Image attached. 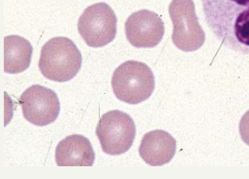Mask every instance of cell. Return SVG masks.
<instances>
[{
    "mask_svg": "<svg viewBox=\"0 0 249 179\" xmlns=\"http://www.w3.org/2000/svg\"><path fill=\"white\" fill-rule=\"evenodd\" d=\"M206 22L223 46L249 54V0H202Z\"/></svg>",
    "mask_w": 249,
    "mask_h": 179,
    "instance_id": "cell-1",
    "label": "cell"
},
{
    "mask_svg": "<svg viewBox=\"0 0 249 179\" xmlns=\"http://www.w3.org/2000/svg\"><path fill=\"white\" fill-rule=\"evenodd\" d=\"M81 65V53L69 38H53L42 48L39 69L42 74L50 80L67 82L75 77Z\"/></svg>",
    "mask_w": 249,
    "mask_h": 179,
    "instance_id": "cell-2",
    "label": "cell"
},
{
    "mask_svg": "<svg viewBox=\"0 0 249 179\" xmlns=\"http://www.w3.org/2000/svg\"><path fill=\"white\" fill-rule=\"evenodd\" d=\"M155 86L152 71L137 61H128L119 66L112 76L115 96L128 104L136 105L148 99Z\"/></svg>",
    "mask_w": 249,
    "mask_h": 179,
    "instance_id": "cell-3",
    "label": "cell"
},
{
    "mask_svg": "<svg viewBox=\"0 0 249 179\" xmlns=\"http://www.w3.org/2000/svg\"><path fill=\"white\" fill-rule=\"evenodd\" d=\"M136 133V125L132 117L119 110L103 114L96 127V135L102 151L110 156L127 153L134 143Z\"/></svg>",
    "mask_w": 249,
    "mask_h": 179,
    "instance_id": "cell-4",
    "label": "cell"
},
{
    "mask_svg": "<svg viewBox=\"0 0 249 179\" xmlns=\"http://www.w3.org/2000/svg\"><path fill=\"white\" fill-rule=\"evenodd\" d=\"M168 10L173 23V44L183 52H195L202 48L206 35L193 0H172Z\"/></svg>",
    "mask_w": 249,
    "mask_h": 179,
    "instance_id": "cell-5",
    "label": "cell"
},
{
    "mask_svg": "<svg viewBox=\"0 0 249 179\" xmlns=\"http://www.w3.org/2000/svg\"><path fill=\"white\" fill-rule=\"evenodd\" d=\"M78 32L91 48H101L110 44L117 34V16L104 2L87 7L79 17Z\"/></svg>",
    "mask_w": 249,
    "mask_h": 179,
    "instance_id": "cell-6",
    "label": "cell"
},
{
    "mask_svg": "<svg viewBox=\"0 0 249 179\" xmlns=\"http://www.w3.org/2000/svg\"><path fill=\"white\" fill-rule=\"evenodd\" d=\"M20 103L24 118L39 127L53 123L60 110L56 93L38 84L26 89L20 97Z\"/></svg>",
    "mask_w": 249,
    "mask_h": 179,
    "instance_id": "cell-7",
    "label": "cell"
},
{
    "mask_svg": "<svg viewBox=\"0 0 249 179\" xmlns=\"http://www.w3.org/2000/svg\"><path fill=\"white\" fill-rule=\"evenodd\" d=\"M127 40L136 48H154L164 36V23L152 11L134 12L124 24Z\"/></svg>",
    "mask_w": 249,
    "mask_h": 179,
    "instance_id": "cell-8",
    "label": "cell"
},
{
    "mask_svg": "<svg viewBox=\"0 0 249 179\" xmlns=\"http://www.w3.org/2000/svg\"><path fill=\"white\" fill-rule=\"evenodd\" d=\"M139 153L141 158L151 166L164 165L176 154V141L163 130H154L145 134L142 140Z\"/></svg>",
    "mask_w": 249,
    "mask_h": 179,
    "instance_id": "cell-9",
    "label": "cell"
},
{
    "mask_svg": "<svg viewBox=\"0 0 249 179\" xmlns=\"http://www.w3.org/2000/svg\"><path fill=\"white\" fill-rule=\"evenodd\" d=\"M95 153L90 141L81 135H71L55 147V162L58 166H92Z\"/></svg>",
    "mask_w": 249,
    "mask_h": 179,
    "instance_id": "cell-10",
    "label": "cell"
},
{
    "mask_svg": "<svg viewBox=\"0 0 249 179\" xmlns=\"http://www.w3.org/2000/svg\"><path fill=\"white\" fill-rule=\"evenodd\" d=\"M33 55V47L23 37L12 35L3 39V71L17 74L28 70Z\"/></svg>",
    "mask_w": 249,
    "mask_h": 179,
    "instance_id": "cell-11",
    "label": "cell"
},
{
    "mask_svg": "<svg viewBox=\"0 0 249 179\" xmlns=\"http://www.w3.org/2000/svg\"><path fill=\"white\" fill-rule=\"evenodd\" d=\"M239 134L241 140L249 145V111H247L239 122Z\"/></svg>",
    "mask_w": 249,
    "mask_h": 179,
    "instance_id": "cell-12",
    "label": "cell"
}]
</instances>
